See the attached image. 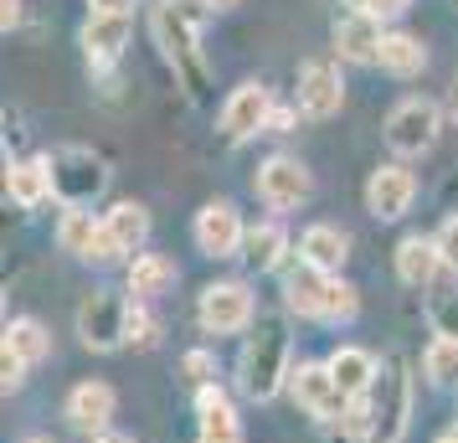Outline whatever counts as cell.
Wrapping results in <instances>:
<instances>
[{"instance_id": "cell-1", "label": "cell", "mask_w": 458, "mask_h": 443, "mask_svg": "<svg viewBox=\"0 0 458 443\" xmlns=\"http://www.w3.org/2000/svg\"><path fill=\"white\" fill-rule=\"evenodd\" d=\"M289 377H293L289 371V330H284V319L263 315L258 330L248 336V345H242V356H237V387L252 402H273L289 387Z\"/></svg>"}, {"instance_id": "cell-2", "label": "cell", "mask_w": 458, "mask_h": 443, "mask_svg": "<svg viewBox=\"0 0 458 443\" xmlns=\"http://www.w3.org/2000/svg\"><path fill=\"white\" fill-rule=\"evenodd\" d=\"M366 413H371L366 443H402L407 439V422H412V377H407L402 361H381V377H376L371 397H366Z\"/></svg>"}, {"instance_id": "cell-3", "label": "cell", "mask_w": 458, "mask_h": 443, "mask_svg": "<svg viewBox=\"0 0 458 443\" xmlns=\"http://www.w3.org/2000/svg\"><path fill=\"white\" fill-rule=\"evenodd\" d=\"M47 166H52V196H57L67 211H83L88 201L108 186V170L93 149L67 145V149H57V155H47Z\"/></svg>"}, {"instance_id": "cell-4", "label": "cell", "mask_w": 458, "mask_h": 443, "mask_svg": "<svg viewBox=\"0 0 458 443\" xmlns=\"http://www.w3.org/2000/svg\"><path fill=\"white\" fill-rule=\"evenodd\" d=\"M196 31H201V26L186 21L170 0H160V5H155V42L165 47L175 78H186V88L201 98V88H207V63H201V52H196Z\"/></svg>"}, {"instance_id": "cell-5", "label": "cell", "mask_w": 458, "mask_h": 443, "mask_svg": "<svg viewBox=\"0 0 458 443\" xmlns=\"http://www.w3.org/2000/svg\"><path fill=\"white\" fill-rule=\"evenodd\" d=\"M78 336L88 351H119L129 345V299H119L114 289H93L78 304Z\"/></svg>"}, {"instance_id": "cell-6", "label": "cell", "mask_w": 458, "mask_h": 443, "mask_svg": "<svg viewBox=\"0 0 458 443\" xmlns=\"http://www.w3.org/2000/svg\"><path fill=\"white\" fill-rule=\"evenodd\" d=\"M433 140H437V104H428V98H402V104L386 114V145H392L402 160L428 155Z\"/></svg>"}, {"instance_id": "cell-7", "label": "cell", "mask_w": 458, "mask_h": 443, "mask_svg": "<svg viewBox=\"0 0 458 443\" xmlns=\"http://www.w3.org/2000/svg\"><path fill=\"white\" fill-rule=\"evenodd\" d=\"M196 315H201V330H211V336H237V330H248L252 325V289L248 284H237V278H227V284H207Z\"/></svg>"}, {"instance_id": "cell-8", "label": "cell", "mask_w": 458, "mask_h": 443, "mask_svg": "<svg viewBox=\"0 0 458 443\" xmlns=\"http://www.w3.org/2000/svg\"><path fill=\"white\" fill-rule=\"evenodd\" d=\"M289 392H293V402H299L310 418H319V422L345 418V407H351V397L340 392L335 371H330V366H319V361H304V366L293 371V377H289Z\"/></svg>"}, {"instance_id": "cell-9", "label": "cell", "mask_w": 458, "mask_h": 443, "mask_svg": "<svg viewBox=\"0 0 458 443\" xmlns=\"http://www.w3.org/2000/svg\"><path fill=\"white\" fill-rule=\"evenodd\" d=\"M310 191H314L310 170L299 166L293 155H273V160L258 166V196H263L268 211H299L310 201Z\"/></svg>"}, {"instance_id": "cell-10", "label": "cell", "mask_w": 458, "mask_h": 443, "mask_svg": "<svg viewBox=\"0 0 458 443\" xmlns=\"http://www.w3.org/2000/svg\"><path fill=\"white\" fill-rule=\"evenodd\" d=\"M268 119H273V93L263 83H242V88H232V98L222 104L216 129H222L227 145H242V140H252V134H263Z\"/></svg>"}, {"instance_id": "cell-11", "label": "cell", "mask_w": 458, "mask_h": 443, "mask_svg": "<svg viewBox=\"0 0 458 443\" xmlns=\"http://www.w3.org/2000/svg\"><path fill=\"white\" fill-rule=\"evenodd\" d=\"M242 243H248V227L232 201H207L196 211V248L207 258H242Z\"/></svg>"}, {"instance_id": "cell-12", "label": "cell", "mask_w": 458, "mask_h": 443, "mask_svg": "<svg viewBox=\"0 0 458 443\" xmlns=\"http://www.w3.org/2000/svg\"><path fill=\"white\" fill-rule=\"evenodd\" d=\"M412 196H417V175L407 166H381V170H371V181H366V211H371L376 222L407 217Z\"/></svg>"}, {"instance_id": "cell-13", "label": "cell", "mask_w": 458, "mask_h": 443, "mask_svg": "<svg viewBox=\"0 0 458 443\" xmlns=\"http://www.w3.org/2000/svg\"><path fill=\"white\" fill-rule=\"evenodd\" d=\"M381 42H386V31H381V16L371 11H345L340 21H335V52L345 57V63H376L381 57Z\"/></svg>"}, {"instance_id": "cell-14", "label": "cell", "mask_w": 458, "mask_h": 443, "mask_svg": "<svg viewBox=\"0 0 458 443\" xmlns=\"http://www.w3.org/2000/svg\"><path fill=\"white\" fill-rule=\"evenodd\" d=\"M340 104H345V83H340V72H335L330 63L299 67V114L330 119V114H340Z\"/></svg>"}, {"instance_id": "cell-15", "label": "cell", "mask_w": 458, "mask_h": 443, "mask_svg": "<svg viewBox=\"0 0 458 443\" xmlns=\"http://www.w3.org/2000/svg\"><path fill=\"white\" fill-rule=\"evenodd\" d=\"M437 274H443V248H437V237H402L396 243V278L402 284H412V289H433Z\"/></svg>"}, {"instance_id": "cell-16", "label": "cell", "mask_w": 458, "mask_h": 443, "mask_svg": "<svg viewBox=\"0 0 458 443\" xmlns=\"http://www.w3.org/2000/svg\"><path fill=\"white\" fill-rule=\"evenodd\" d=\"M196 422H201V443H242V422L237 407L227 402L222 387H196Z\"/></svg>"}, {"instance_id": "cell-17", "label": "cell", "mask_w": 458, "mask_h": 443, "mask_svg": "<svg viewBox=\"0 0 458 443\" xmlns=\"http://www.w3.org/2000/svg\"><path fill=\"white\" fill-rule=\"evenodd\" d=\"M325 294H330V274L314 268L310 258H293L284 268V299L293 315H325Z\"/></svg>"}, {"instance_id": "cell-18", "label": "cell", "mask_w": 458, "mask_h": 443, "mask_svg": "<svg viewBox=\"0 0 458 443\" xmlns=\"http://www.w3.org/2000/svg\"><path fill=\"white\" fill-rule=\"evenodd\" d=\"M83 52L93 67H114L119 52L129 47V16H88L83 21Z\"/></svg>"}, {"instance_id": "cell-19", "label": "cell", "mask_w": 458, "mask_h": 443, "mask_svg": "<svg viewBox=\"0 0 458 443\" xmlns=\"http://www.w3.org/2000/svg\"><path fill=\"white\" fill-rule=\"evenodd\" d=\"M335 371V381H340V392L351 402H360V397H371V387H376V377H381V366H376V356L371 351H360V345H340L330 361H325Z\"/></svg>"}, {"instance_id": "cell-20", "label": "cell", "mask_w": 458, "mask_h": 443, "mask_svg": "<svg viewBox=\"0 0 458 443\" xmlns=\"http://www.w3.org/2000/svg\"><path fill=\"white\" fill-rule=\"evenodd\" d=\"M67 418H72V428H83L88 439H93V433H108L114 392H108L104 381H83V387H72V397H67Z\"/></svg>"}, {"instance_id": "cell-21", "label": "cell", "mask_w": 458, "mask_h": 443, "mask_svg": "<svg viewBox=\"0 0 458 443\" xmlns=\"http://www.w3.org/2000/svg\"><path fill=\"white\" fill-rule=\"evenodd\" d=\"M345 253H351V237L340 233V227H330V222H314L310 233L299 237V258H310L314 268H325L330 278L340 274Z\"/></svg>"}, {"instance_id": "cell-22", "label": "cell", "mask_w": 458, "mask_h": 443, "mask_svg": "<svg viewBox=\"0 0 458 443\" xmlns=\"http://www.w3.org/2000/svg\"><path fill=\"white\" fill-rule=\"evenodd\" d=\"M284 258H289V233L278 227V222H263V227H252L248 243H242V263L258 268V274H273V268H284Z\"/></svg>"}, {"instance_id": "cell-23", "label": "cell", "mask_w": 458, "mask_h": 443, "mask_svg": "<svg viewBox=\"0 0 458 443\" xmlns=\"http://www.w3.org/2000/svg\"><path fill=\"white\" fill-rule=\"evenodd\" d=\"M104 227H108V237L119 243V253H140L145 237H149V211L140 207V201H119V207H108Z\"/></svg>"}, {"instance_id": "cell-24", "label": "cell", "mask_w": 458, "mask_h": 443, "mask_svg": "<svg viewBox=\"0 0 458 443\" xmlns=\"http://www.w3.org/2000/svg\"><path fill=\"white\" fill-rule=\"evenodd\" d=\"M5 191H11L16 207H42L47 196H52V166H47V160H21V166H11Z\"/></svg>"}, {"instance_id": "cell-25", "label": "cell", "mask_w": 458, "mask_h": 443, "mask_svg": "<svg viewBox=\"0 0 458 443\" xmlns=\"http://www.w3.org/2000/svg\"><path fill=\"white\" fill-rule=\"evenodd\" d=\"M170 284H175V263L165 253H134V263H129V294L155 299V294H165Z\"/></svg>"}, {"instance_id": "cell-26", "label": "cell", "mask_w": 458, "mask_h": 443, "mask_svg": "<svg viewBox=\"0 0 458 443\" xmlns=\"http://www.w3.org/2000/svg\"><path fill=\"white\" fill-rule=\"evenodd\" d=\"M376 63L386 67L392 78H412V72L428 67V47L417 42L412 31H386V42H381V57H376Z\"/></svg>"}, {"instance_id": "cell-27", "label": "cell", "mask_w": 458, "mask_h": 443, "mask_svg": "<svg viewBox=\"0 0 458 443\" xmlns=\"http://www.w3.org/2000/svg\"><path fill=\"white\" fill-rule=\"evenodd\" d=\"M5 351H16L26 366H37V361L52 356V340L37 319H11V330H5Z\"/></svg>"}, {"instance_id": "cell-28", "label": "cell", "mask_w": 458, "mask_h": 443, "mask_svg": "<svg viewBox=\"0 0 458 443\" xmlns=\"http://www.w3.org/2000/svg\"><path fill=\"white\" fill-rule=\"evenodd\" d=\"M428 319H433V336L437 340H458V284H433Z\"/></svg>"}, {"instance_id": "cell-29", "label": "cell", "mask_w": 458, "mask_h": 443, "mask_svg": "<svg viewBox=\"0 0 458 443\" xmlns=\"http://www.w3.org/2000/svg\"><path fill=\"white\" fill-rule=\"evenodd\" d=\"M422 371H428L437 387L458 381V340H433V345L422 351Z\"/></svg>"}, {"instance_id": "cell-30", "label": "cell", "mask_w": 458, "mask_h": 443, "mask_svg": "<svg viewBox=\"0 0 458 443\" xmlns=\"http://www.w3.org/2000/svg\"><path fill=\"white\" fill-rule=\"evenodd\" d=\"M93 233H98L93 211H67V217H63V227H57V243H63L67 253L88 258V243H93Z\"/></svg>"}, {"instance_id": "cell-31", "label": "cell", "mask_w": 458, "mask_h": 443, "mask_svg": "<svg viewBox=\"0 0 458 443\" xmlns=\"http://www.w3.org/2000/svg\"><path fill=\"white\" fill-rule=\"evenodd\" d=\"M355 310H360V294H355V284H345V278H330V294H325V315L330 325H351Z\"/></svg>"}, {"instance_id": "cell-32", "label": "cell", "mask_w": 458, "mask_h": 443, "mask_svg": "<svg viewBox=\"0 0 458 443\" xmlns=\"http://www.w3.org/2000/svg\"><path fill=\"white\" fill-rule=\"evenodd\" d=\"M155 340H160V319L145 310V299H134V304H129V345L149 351Z\"/></svg>"}, {"instance_id": "cell-33", "label": "cell", "mask_w": 458, "mask_h": 443, "mask_svg": "<svg viewBox=\"0 0 458 443\" xmlns=\"http://www.w3.org/2000/svg\"><path fill=\"white\" fill-rule=\"evenodd\" d=\"M114 258H124V253H119V243L108 237V227L98 222V233H93V243H88V263H114Z\"/></svg>"}, {"instance_id": "cell-34", "label": "cell", "mask_w": 458, "mask_h": 443, "mask_svg": "<svg viewBox=\"0 0 458 443\" xmlns=\"http://www.w3.org/2000/svg\"><path fill=\"white\" fill-rule=\"evenodd\" d=\"M437 248H443V268H448V274H458V217H448V222H443Z\"/></svg>"}, {"instance_id": "cell-35", "label": "cell", "mask_w": 458, "mask_h": 443, "mask_svg": "<svg viewBox=\"0 0 458 443\" xmlns=\"http://www.w3.org/2000/svg\"><path fill=\"white\" fill-rule=\"evenodd\" d=\"M181 371H186V377L196 381V387H207V381H211V371H216V361H211L207 351H191V356L181 361Z\"/></svg>"}, {"instance_id": "cell-36", "label": "cell", "mask_w": 458, "mask_h": 443, "mask_svg": "<svg viewBox=\"0 0 458 443\" xmlns=\"http://www.w3.org/2000/svg\"><path fill=\"white\" fill-rule=\"evenodd\" d=\"M0 371H5V392H16L26 381V361L16 356V351H5V356H0Z\"/></svg>"}, {"instance_id": "cell-37", "label": "cell", "mask_w": 458, "mask_h": 443, "mask_svg": "<svg viewBox=\"0 0 458 443\" xmlns=\"http://www.w3.org/2000/svg\"><path fill=\"white\" fill-rule=\"evenodd\" d=\"M134 0H88V16H129Z\"/></svg>"}, {"instance_id": "cell-38", "label": "cell", "mask_w": 458, "mask_h": 443, "mask_svg": "<svg viewBox=\"0 0 458 443\" xmlns=\"http://www.w3.org/2000/svg\"><path fill=\"white\" fill-rule=\"evenodd\" d=\"M407 5H412V0H360V11H371V16H381V21H386V16H402Z\"/></svg>"}, {"instance_id": "cell-39", "label": "cell", "mask_w": 458, "mask_h": 443, "mask_svg": "<svg viewBox=\"0 0 458 443\" xmlns=\"http://www.w3.org/2000/svg\"><path fill=\"white\" fill-rule=\"evenodd\" d=\"M293 124H299V108H273V119H268V134H289Z\"/></svg>"}, {"instance_id": "cell-40", "label": "cell", "mask_w": 458, "mask_h": 443, "mask_svg": "<svg viewBox=\"0 0 458 443\" xmlns=\"http://www.w3.org/2000/svg\"><path fill=\"white\" fill-rule=\"evenodd\" d=\"M0 26H21V0H0Z\"/></svg>"}, {"instance_id": "cell-41", "label": "cell", "mask_w": 458, "mask_h": 443, "mask_svg": "<svg viewBox=\"0 0 458 443\" xmlns=\"http://www.w3.org/2000/svg\"><path fill=\"white\" fill-rule=\"evenodd\" d=\"M93 443H134L129 433H93Z\"/></svg>"}, {"instance_id": "cell-42", "label": "cell", "mask_w": 458, "mask_h": 443, "mask_svg": "<svg viewBox=\"0 0 458 443\" xmlns=\"http://www.w3.org/2000/svg\"><path fill=\"white\" fill-rule=\"evenodd\" d=\"M232 5H242V0H207V11H232Z\"/></svg>"}, {"instance_id": "cell-43", "label": "cell", "mask_w": 458, "mask_h": 443, "mask_svg": "<svg viewBox=\"0 0 458 443\" xmlns=\"http://www.w3.org/2000/svg\"><path fill=\"white\" fill-rule=\"evenodd\" d=\"M437 443H458V428H454V433H443V439H437Z\"/></svg>"}, {"instance_id": "cell-44", "label": "cell", "mask_w": 458, "mask_h": 443, "mask_svg": "<svg viewBox=\"0 0 458 443\" xmlns=\"http://www.w3.org/2000/svg\"><path fill=\"white\" fill-rule=\"evenodd\" d=\"M454 114H458V78H454Z\"/></svg>"}, {"instance_id": "cell-45", "label": "cell", "mask_w": 458, "mask_h": 443, "mask_svg": "<svg viewBox=\"0 0 458 443\" xmlns=\"http://www.w3.org/2000/svg\"><path fill=\"white\" fill-rule=\"evenodd\" d=\"M31 443H42V439H31Z\"/></svg>"}]
</instances>
